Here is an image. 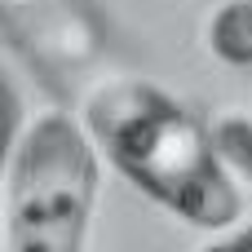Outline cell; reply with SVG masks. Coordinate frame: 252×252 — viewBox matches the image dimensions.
Returning a JSON list of instances; mask_svg holds the SVG:
<instances>
[{
    "mask_svg": "<svg viewBox=\"0 0 252 252\" xmlns=\"http://www.w3.org/2000/svg\"><path fill=\"white\" fill-rule=\"evenodd\" d=\"M204 44L217 62L252 71V0H221L208 13Z\"/></svg>",
    "mask_w": 252,
    "mask_h": 252,
    "instance_id": "obj_3",
    "label": "cell"
},
{
    "mask_svg": "<svg viewBox=\"0 0 252 252\" xmlns=\"http://www.w3.org/2000/svg\"><path fill=\"white\" fill-rule=\"evenodd\" d=\"M204 252H252V221H235L230 230H221V239H213Z\"/></svg>",
    "mask_w": 252,
    "mask_h": 252,
    "instance_id": "obj_5",
    "label": "cell"
},
{
    "mask_svg": "<svg viewBox=\"0 0 252 252\" xmlns=\"http://www.w3.org/2000/svg\"><path fill=\"white\" fill-rule=\"evenodd\" d=\"M213 142H217V155L230 168V177L252 186V115H244V111L217 115L213 120Z\"/></svg>",
    "mask_w": 252,
    "mask_h": 252,
    "instance_id": "obj_4",
    "label": "cell"
},
{
    "mask_svg": "<svg viewBox=\"0 0 252 252\" xmlns=\"http://www.w3.org/2000/svg\"><path fill=\"white\" fill-rule=\"evenodd\" d=\"M80 124L102 164L177 221L213 235L239 221V182L217 155L213 124H199L164 84L146 75H106L84 93Z\"/></svg>",
    "mask_w": 252,
    "mask_h": 252,
    "instance_id": "obj_1",
    "label": "cell"
},
{
    "mask_svg": "<svg viewBox=\"0 0 252 252\" xmlns=\"http://www.w3.org/2000/svg\"><path fill=\"white\" fill-rule=\"evenodd\" d=\"M102 190V155L80 120L40 111L13 137L0 199V252H84Z\"/></svg>",
    "mask_w": 252,
    "mask_h": 252,
    "instance_id": "obj_2",
    "label": "cell"
},
{
    "mask_svg": "<svg viewBox=\"0 0 252 252\" xmlns=\"http://www.w3.org/2000/svg\"><path fill=\"white\" fill-rule=\"evenodd\" d=\"M9 151H13V146H9ZM9 151H0V164H9Z\"/></svg>",
    "mask_w": 252,
    "mask_h": 252,
    "instance_id": "obj_6",
    "label": "cell"
}]
</instances>
